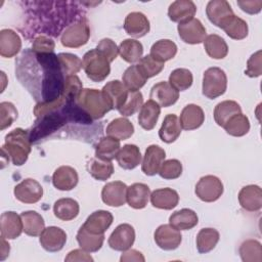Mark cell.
I'll return each instance as SVG.
<instances>
[{"mask_svg": "<svg viewBox=\"0 0 262 262\" xmlns=\"http://www.w3.org/2000/svg\"><path fill=\"white\" fill-rule=\"evenodd\" d=\"M30 132L21 128H15L5 136V142L1 147L2 155L8 156L15 166L24 165L31 152Z\"/></svg>", "mask_w": 262, "mask_h": 262, "instance_id": "1", "label": "cell"}, {"mask_svg": "<svg viewBox=\"0 0 262 262\" xmlns=\"http://www.w3.org/2000/svg\"><path fill=\"white\" fill-rule=\"evenodd\" d=\"M76 103L93 120L101 119L112 108L101 90L82 89Z\"/></svg>", "mask_w": 262, "mask_h": 262, "instance_id": "2", "label": "cell"}, {"mask_svg": "<svg viewBox=\"0 0 262 262\" xmlns=\"http://www.w3.org/2000/svg\"><path fill=\"white\" fill-rule=\"evenodd\" d=\"M82 62L86 76L93 82L103 81L111 73L110 60L96 48L87 51Z\"/></svg>", "mask_w": 262, "mask_h": 262, "instance_id": "3", "label": "cell"}, {"mask_svg": "<svg viewBox=\"0 0 262 262\" xmlns=\"http://www.w3.org/2000/svg\"><path fill=\"white\" fill-rule=\"evenodd\" d=\"M227 88L225 72L217 67L209 68L204 72L202 93L209 99H215L223 95Z\"/></svg>", "mask_w": 262, "mask_h": 262, "instance_id": "4", "label": "cell"}, {"mask_svg": "<svg viewBox=\"0 0 262 262\" xmlns=\"http://www.w3.org/2000/svg\"><path fill=\"white\" fill-rule=\"evenodd\" d=\"M90 37V28L85 18L79 19L70 25L61 34L60 42L62 46L69 48H79L85 45Z\"/></svg>", "mask_w": 262, "mask_h": 262, "instance_id": "5", "label": "cell"}, {"mask_svg": "<svg viewBox=\"0 0 262 262\" xmlns=\"http://www.w3.org/2000/svg\"><path fill=\"white\" fill-rule=\"evenodd\" d=\"M222 181L214 175H206L200 178L195 185L194 192L196 196L206 203L217 201L223 193Z\"/></svg>", "mask_w": 262, "mask_h": 262, "instance_id": "6", "label": "cell"}, {"mask_svg": "<svg viewBox=\"0 0 262 262\" xmlns=\"http://www.w3.org/2000/svg\"><path fill=\"white\" fill-rule=\"evenodd\" d=\"M14 196L21 203L35 204L43 196L42 185L33 178H26L14 186Z\"/></svg>", "mask_w": 262, "mask_h": 262, "instance_id": "7", "label": "cell"}, {"mask_svg": "<svg viewBox=\"0 0 262 262\" xmlns=\"http://www.w3.org/2000/svg\"><path fill=\"white\" fill-rule=\"evenodd\" d=\"M154 238L159 248L165 251H172L180 246L182 235L180 230L172 225L162 224L156 229Z\"/></svg>", "mask_w": 262, "mask_h": 262, "instance_id": "8", "label": "cell"}, {"mask_svg": "<svg viewBox=\"0 0 262 262\" xmlns=\"http://www.w3.org/2000/svg\"><path fill=\"white\" fill-rule=\"evenodd\" d=\"M177 31L180 39L187 44H200L206 38V28L198 18H191L187 21L178 24Z\"/></svg>", "mask_w": 262, "mask_h": 262, "instance_id": "9", "label": "cell"}, {"mask_svg": "<svg viewBox=\"0 0 262 262\" xmlns=\"http://www.w3.org/2000/svg\"><path fill=\"white\" fill-rule=\"evenodd\" d=\"M135 241V230L128 223L118 225L108 237V246L115 250L124 252L131 248Z\"/></svg>", "mask_w": 262, "mask_h": 262, "instance_id": "10", "label": "cell"}, {"mask_svg": "<svg viewBox=\"0 0 262 262\" xmlns=\"http://www.w3.org/2000/svg\"><path fill=\"white\" fill-rule=\"evenodd\" d=\"M39 242L45 251L51 253L58 252L66 245L67 233L57 226H49L41 232Z\"/></svg>", "mask_w": 262, "mask_h": 262, "instance_id": "11", "label": "cell"}, {"mask_svg": "<svg viewBox=\"0 0 262 262\" xmlns=\"http://www.w3.org/2000/svg\"><path fill=\"white\" fill-rule=\"evenodd\" d=\"M149 97L160 106L168 107L178 100L179 91H177L169 82L161 81L151 87Z\"/></svg>", "mask_w": 262, "mask_h": 262, "instance_id": "12", "label": "cell"}, {"mask_svg": "<svg viewBox=\"0 0 262 262\" xmlns=\"http://www.w3.org/2000/svg\"><path fill=\"white\" fill-rule=\"evenodd\" d=\"M127 185L122 181L107 182L101 190L102 202L110 207H121L126 203Z\"/></svg>", "mask_w": 262, "mask_h": 262, "instance_id": "13", "label": "cell"}, {"mask_svg": "<svg viewBox=\"0 0 262 262\" xmlns=\"http://www.w3.org/2000/svg\"><path fill=\"white\" fill-rule=\"evenodd\" d=\"M101 91L112 110H119L125 103L129 94V90L119 80L110 81L102 87Z\"/></svg>", "mask_w": 262, "mask_h": 262, "instance_id": "14", "label": "cell"}, {"mask_svg": "<svg viewBox=\"0 0 262 262\" xmlns=\"http://www.w3.org/2000/svg\"><path fill=\"white\" fill-rule=\"evenodd\" d=\"M165 150L156 144L147 146L141 163V170L147 176H154L159 172L162 163L165 161Z\"/></svg>", "mask_w": 262, "mask_h": 262, "instance_id": "15", "label": "cell"}, {"mask_svg": "<svg viewBox=\"0 0 262 262\" xmlns=\"http://www.w3.org/2000/svg\"><path fill=\"white\" fill-rule=\"evenodd\" d=\"M1 236L6 239H14L24 231V225L20 215L13 211H7L1 214L0 217Z\"/></svg>", "mask_w": 262, "mask_h": 262, "instance_id": "16", "label": "cell"}, {"mask_svg": "<svg viewBox=\"0 0 262 262\" xmlns=\"http://www.w3.org/2000/svg\"><path fill=\"white\" fill-rule=\"evenodd\" d=\"M150 29L149 20L142 12H130L124 20L125 32L133 38H141L145 36Z\"/></svg>", "mask_w": 262, "mask_h": 262, "instance_id": "17", "label": "cell"}, {"mask_svg": "<svg viewBox=\"0 0 262 262\" xmlns=\"http://www.w3.org/2000/svg\"><path fill=\"white\" fill-rule=\"evenodd\" d=\"M238 203L246 211H259L262 208V190L260 186L255 184L244 186L238 192Z\"/></svg>", "mask_w": 262, "mask_h": 262, "instance_id": "18", "label": "cell"}, {"mask_svg": "<svg viewBox=\"0 0 262 262\" xmlns=\"http://www.w3.org/2000/svg\"><path fill=\"white\" fill-rule=\"evenodd\" d=\"M78 181V173L71 166H60L54 171L52 175L53 186L62 191L72 190L77 186Z\"/></svg>", "mask_w": 262, "mask_h": 262, "instance_id": "19", "label": "cell"}, {"mask_svg": "<svg viewBox=\"0 0 262 262\" xmlns=\"http://www.w3.org/2000/svg\"><path fill=\"white\" fill-rule=\"evenodd\" d=\"M114 216L111 212L105 210H98L91 213L83 226L87 231L93 234H104L106 229L112 225Z\"/></svg>", "mask_w": 262, "mask_h": 262, "instance_id": "20", "label": "cell"}, {"mask_svg": "<svg viewBox=\"0 0 262 262\" xmlns=\"http://www.w3.org/2000/svg\"><path fill=\"white\" fill-rule=\"evenodd\" d=\"M206 14L208 19L220 28L222 24L231 15H233V10L230 4L225 0H212L209 1L206 7Z\"/></svg>", "mask_w": 262, "mask_h": 262, "instance_id": "21", "label": "cell"}, {"mask_svg": "<svg viewBox=\"0 0 262 262\" xmlns=\"http://www.w3.org/2000/svg\"><path fill=\"white\" fill-rule=\"evenodd\" d=\"M205 121V114L201 106L190 103L183 107L180 114L179 123L181 129L190 131L200 128Z\"/></svg>", "mask_w": 262, "mask_h": 262, "instance_id": "22", "label": "cell"}, {"mask_svg": "<svg viewBox=\"0 0 262 262\" xmlns=\"http://www.w3.org/2000/svg\"><path fill=\"white\" fill-rule=\"evenodd\" d=\"M196 12L195 4L190 0H177L170 4L168 16L174 23H184L193 18Z\"/></svg>", "mask_w": 262, "mask_h": 262, "instance_id": "23", "label": "cell"}, {"mask_svg": "<svg viewBox=\"0 0 262 262\" xmlns=\"http://www.w3.org/2000/svg\"><path fill=\"white\" fill-rule=\"evenodd\" d=\"M21 48V40L17 33L11 29L0 31V55L10 58L15 56Z\"/></svg>", "mask_w": 262, "mask_h": 262, "instance_id": "24", "label": "cell"}, {"mask_svg": "<svg viewBox=\"0 0 262 262\" xmlns=\"http://www.w3.org/2000/svg\"><path fill=\"white\" fill-rule=\"evenodd\" d=\"M149 198L151 205L155 208L162 210H172L179 203L178 192L169 187L154 190Z\"/></svg>", "mask_w": 262, "mask_h": 262, "instance_id": "25", "label": "cell"}, {"mask_svg": "<svg viewBox=\"0 0 262 262\" xmlns=\"http://www.w3.org/2000/svg\"><path fill=\"white\" fill-rule=\"evenodd\" d=\"M150 189L144 183H133L127 187L126 202L133 209H143L148 203Z\"/></svg>", "mask_w": 262, "mask_h": 262, "instance_id": "26", "label": "cell"}, {"mask_svg": "<svg viewBox=\"0 0 262 262\" xmlns=\"http://www.w3.org/2000/svg\"><path fill=\"white\" fill-rule=\"evenodd\" d=\"M161 114V106L152 99L147 100L142 104L138 114V124L144 130H151L155 128Z\"/></svg>", "mask_w": 262, "mask_h": 262, "instance_id": "27", "label": "cell"}, {"mask_svg": "<svg viewBox=\"0 0 262 262\" xmlns=\"http://www.w3.org/2000/svg\"><path fill=\"white\" fill-rule=\"evenodd\" d=\"M119 166L125 170H132L141 163L140 149L135 144H125L116 156Z\"/></svg>", "mask_w": 262, "mask_h": 262, "instance_id": "28", "label": "cell"}, {"mask_svg": "<svg viewBox=\"0 0 262 262\" xmlns=\"http://www.w3.org/2000/svg\"><path fill=\"white\" fill-rule=\"evenodd\" d=\"M199 222L196 213L191 209H181L172 213L169 217V224L178 230H189Z\"/></svg>", "mask_w": 262, "mask_h": 262, "instance_id": "29", "label": "cell"}, {"mask_svg": "<svg viewBox=\"0 0 262 262\" xmlns=\"http://www.w3.org/2000/svg\"><path fill=\"white\" fill-rule=\"evenodd\" d=\"M80 206L78 202L71 198L57 200L53 205V213L55 217L62 221H70L79 215Z\"/></svg>", "mask_w": 262, "mask_h": 262, "instance_id": "30", "label": "cell"}, {"mask_svg": "<svg viewBox=\"0 0 262 262\" xmlns=\"http://www.w3.org/2000/svg\"><path fill=\"white\" fill-rule=\"evenodd\" d=\"M181 133L179 119L175 114H169L164 118L162 126L159 130V137L166 143L174 142Z\"/></svg>", "mask_w": 262, "mask_h": 262, "instance_id": "31", "label": "cell"}, {"mask_svg": "<svg viewBox=\"0 0 262 262\" xmlns=\"http://www.w3.org/2000/svg\"><path fill=\"white\" fill-rule=\"evenodd\" d=\"M226 35L233 40H243L248 36L249 28L246 20L235 14L229 16L220 27Z\"/></svg>", "mask_w": 262, "mask_h": 262, "instance_id": "32", "label": "cell"}, {"mask_svg": "<svg viewBox=\"0 0 262 262\" xmlns=\"http://www.w3.org/2000/svg\"><path fill=\"white\" fill-rule=\"evenodd\" d=\"M106 135L115 137L119 140H125L130 138L134 133L133 124L124 117L114 119L106 127Z\"/></svg>", "mask_w": 262, "mask_h": 262, "instance_id": "33", "label": "cell"}, {"mask_svg": "<svg viewBox=\"0 0 262 262\" xmlns=\"http://www.w3.org/2000/svg\"><path fill=\"white\" fill-rule=\"evenodd\" d=\"M104 234H93L82 225L77 232V242L81 249L88 253H94L101 249L104 242Z\"/></svg>", "mask_w": 262, "mask_h": 262, "instance_id": "34", "label": "cell"}, {"mask_svg": "<svg viewBox=\"0 0 262 262\" xmlns=\"http://www.w3.org/2000/svg\"><path fill=\"white\" fill-rule=\"evenodd\" d=\"M177 53L176 44L169 39H161L152 44L149 55L156 60L165 63V61L172 59Z\"/></svg>", "mask_w": 262, "mask_h": 262, "instance_id": "35", "label": "cell"}, {"mask_svg": "<svg viewBox=\"0 0 262 262\" xmlns=\"http://www.w3.org/2000/svg\"><path fill=\"white\" fill-rule=\"evenodd\" d=\"M119 54L129 63L138 62L142 58L143 46L135 39H125L119 45Z\"/></svg>", "mask_w": 262, "mask_h": 262, "instance_id": "36", "label": "cell"}, {"mask_svg": "<svg viewBox=\"0 0 262 262\" xmlns=\"http://www.w3.org/2000/svg\"><path fill=\"white\" fill-rule=\"evenodd\" d=\"M121 148L120 140L112 137L105 136L102 137L95 146V157L103 160V161H111L114 160Z\"/></svg>", "mask_w": 262, "mask_h": 262, "instance_id": "37", "label": "cell"}, {"mask_svg": "<svg viewBox=\"0 0 262 262\" xmlns=\"http://www.w3.org/2000/svg\"><path fill=\"white\" fill-rule=\"evenodd\" d=\"M24 232L30 236H38L45 228L43 217L36 211H26L20 214Z\"/></svg>", "mask_w": 262, "mask_h": 262, "instance_id": "38", "label": "cell"}, {"mask_svg": "<svg viewBox=\"0 0 262 262\" xmlns=\"http://www.w3.org/2000/svg\"><path fill=\"white\" fill-rule=\"evenodd\" d=\"M204 48L207 54L214 59H222L228 53V46L225 40L216 34L208 35L205 38Z\"/></svg>", "mask_w": 262, "mask_h": 262, "instance_id": "39", "label": "cell"}, {"mask_svg": "<svg viewBox=\"0 0 262 262\" xmlns=\"http://www.w3.org/2000/svg\"><path fill=\"white\" fill-rule=\"evenodd\" d=\"M219 238H220V234L217 229L211 228V227L202 228L196 234V239H195L196 249L199 253L206 254L212 251L218 244Z\"/></svg>", "mask_w": 262, "mask_h": 262, "instance_id": "40", "label": "cell"}, {"mask_svg": "<svg viewBox=\"0 0 262 262\" xmlns=\"http://www.w3.org/2000/svg\"><path fill=\"white\" fill-rule=\"evenodd\" d=\"M122 80L123 84L129 91L135 92L139 91V89L144 86L147 78L142 73L138 64H132L125 70Z\"/></svg>", "mask_w": 262, "mask_h": 262, "instance_id": "41", "label": "cell"}, {"mask_svg": "<svg viewBox=\"0 0 262 262\" xmlns=\"http://www.w3.org/2000/svg\"><path fill=\"white\" fill-rule=\"evenodd\" d=\"M242 113L241 105L234 100H224L219 102L214 108V120L218 126L223 127L225 123L235 114Z\"/></svg>", "mask_w": 262, "mask_h": 262, "instance_id": "42", "label": "cell"}, {"mask_svg": "<svg viewBox=\"0 0 262 262\" xmlns=\"http://www.w3.org/2000/svg\"><path fill=\"white\" fill-rule=\"evenodd\" d=\"M223 128L227 134L234 137H241L249 132L250 121L249 118L243 113L235 114L225 123Z\"/></svg>", "mask_w": 262, "mask_h": 262, "instance_id": "43", "label": "cell"}, {"mask_svg": "<svg viewBox=\"0 0 262 262\" xmlns=\"http://www.w3.org/2000/svg\"><path fill=\"white\" fill-rule=\"evenodd\" d=\"M90 175L99 181L107 180L114 173V165L111 161H103L98 158H93L88 164Z\"/></svg>", "mask_w": 262, "mask_h": 262, "instance_id": "44", "label": "cell"}, {"mask_svg": "<svg viewBox=\"0 0 262 262\" xmlns=\"http://www.w3.org/2000/svg\"><path fill=\"white\" fill-rule=\"evenodd\" d=\"M239 256L244 262H261L262 246L256 239H246L239 247Z\"/></svg>", "mask_w": 262, "mask_h": 262, "instance_id": "45", "label": "cell"}, {"mask_svg": "<svg viewBox=\"0 0 262 262\" xmlns=\"http://www.w3.org/2000/svg\"><path fill=\"white\" fill-rule=\"evenodd\" d=\"M193 82L192 73L183 68L175 69L169 76V83L177 90V91H184L188 89Z\"/></svg>", "mask_w": 262, "mask_h": 262, "instance_id": "46", "label": "cell"}, {"mask_svg": "<svg viewBox=\"0 0 262 262\" xmlns=\"http://www.w3.org/2000/svg\"><path fill=\"white\" fill-rule=\"evenodd\" d=\"M63 75H76L82 68L83 62L76 54L73 53H59L57 55Z\"/></svg>", "mask_w": 262, "mask_h": 262, "instance_id": "47", "label": "cell"}, {"mask_svg": "<svg viewBox=\"0 0 262 262\" xmlns=\"http://www.w3.org/2000/svg\"><path fill=\"white\" fill-rule=\"evenodd\" d=\"M143 104V96L140 91L131 92L129 91L128 97L125 103L118 110L119 113L124 117H130L138 112Z\"/></svg>", "mask_w": 262, "mask_h": 262, "instance_id": "48", "label": "cell"}, {"mask_svg": "<svg viewBox=\"0 0 262 262\" xmlns=\"http://www.w3.org/2000/svg\"><path fill=\"white\" fill-rule=\"evenodd\" d=\"M82 89L83 84L77 75H71L66 77L62 95L68 101H76Z\"/></svg>", "mask_w": 262, "mask_h": 262, "instance_id": "49", "label": "cell"}, {"mask_svg": "<svg viewBox=\"0 0 262 262\" xmlns=\"http://www.w3.org/2000/svg\"><path fill=\"white\" fill-rule=\"evenodd\" d=\"M159 175L167 180L178 178L182 174V164L176 159L164 161L159 169Z\"/></svg>", "mask_w": 262, "mask_h": 262, "instance_id": "50", "label": "cell"}, {"mask_svg": "<svg viewBox=\"0 0 262 262\" xmlns=\"http://www.w3.org/2000/svg\"><path fill=\"white\" fill-rule=\"evenodd\" d=\"M17 119V110L13 103L2 101L0 103V130H4L12 125Z\"/></svg>", "mask_w": 262, "mask_h": 262, "instance_id": "51", "label": "cell"}, {"mask_svg": "<svg viewBox=\"0 0 262 262\" xmlns=\"http://www.w3.org/2000/svg\"><path fill=\"white\" fill-rule=\"evenodd\" d=\"M137 64H138V67L140 68V70L142 71V73L145 75V77L147 79L157 76L164 69V63L156 60L149 54L143 56L138 61Z\"/></svg>", "mask_w": 262, "mask_h": 262, "instance_id": "52", "label": "cell"}, {"mask_svg": "<svg viewBox=\"0 0 262 262\" xmlns=\"http://www.w3.org/2000/svg\"><path fill=\"white\" fill-rule=\"evenodd\" d=\"M55 48L54 41L44 35L37 36L32 44V51L34 53H53Z\"/></svg>", "mask_w": 262, "mask_h": 262, "instance_id": "53", "label": "cell"}, {"mask_svg": "<svg viewBox=\"0 0 262 262\" xmlns=\"http://www.w3.org/2000/svg\"><path fill=\"white\" fill-rule=\"evenodd\" d=\"M245 74L250 78H257L262 74L261 66V50L256 51L247 61V70Z\"/></svg>", "mask_w": 262, "mask_h": 262, "instance_id": "54", "label": "cell"}, {"mask_svg": "<svg viewBox=\"0 0 262 262\" xmlns=\"http://www.w3.org/2000/svg\"><path fill=\"white\" fill-rule=\"evenodd\" d=\"M96 49L99 50L101 53H103L106 56V58L110 60V62L114 61L119 54V48L117 47L116 43L110 38L101 39L97 44Z\"/></svg>", "mask_w": 262, "mask_h": 262, "instance_id": "55", "label": "cell"}, {"mask_svg": "<svg viewBox=\"0 0 262 262\" xmlns=\"http://www.w3.org/2000/svg\"><path fill=\"white\" fill-rule=\"evenodd\" d=\"M239 8L249 14H257L261 11L262 1L261 0H252V1H237Z\"/></svg>", "mask_w": 262, "mask_h": 262, "instance_id": "56", "label": "cell"}, {"mask_svg": "<svg viewBox=\"0 0 262 262\" xmlns=\"http://www.w3.org/2000/svg\"><path fill=\"white\" fill-rule=\"evenodd\" d=\"M67 262L69 261H86V262H92L93 258L88 254V252L84 251L83 249H76L71 251L68 256L64 258Z\"/></svg>", "mask_w": 262, "mask_h": 262, "instance_id": "57", "label": "cell"}, {"mask_svg": "<svg viewBox=\"0 0 262 262\" xmlns=\"http://www.w3.org/2000/svg\"><path fill=\"white\" fill-rule=\"evenodd\" d=\"M121 262H129V261H136V262H144V256L137 250L128 249L123 252L120 258Z\"/></svg>", "mask_w": 262, "mask_h": 262, "instance_id": "58", "label": "cell"}, {"mask_svg": "<svg viewBox=\"0 0 262 262\" xmlns=\"http://www.w3.org/2000/svg\"><path fill=\"white\" fill-rule=\"evenodd\" d=\"M1 254H0V260L3 261L6 259V257L9 255V251H10V247L9 244L6 242V238L1 236Z\"/></svg>", "mask_w": 262, "mask_h": 262, "instance_id": "59", "label": "cell"}]
</instances>
